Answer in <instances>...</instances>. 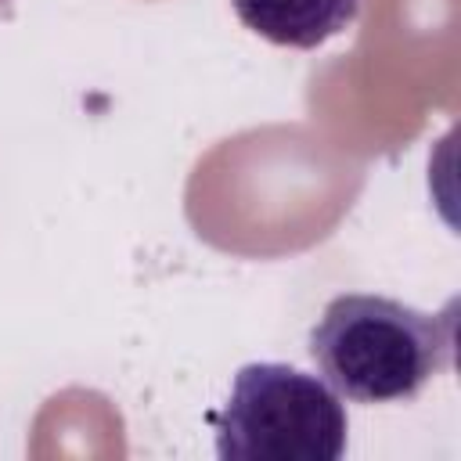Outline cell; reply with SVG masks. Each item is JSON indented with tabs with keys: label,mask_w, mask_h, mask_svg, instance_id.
I'll use <instances>...</instances> for the list:
<instances>
[{
	"label": "cell",
	"mask_w": 461,
	"mask_h": 461,
	"mask_svg": "<svg viewBox=\"0 0 461 461\" xmlns=\"http://www.w3.org/2000/svg\"><path fill=\"white\" fill-rule=\"evenodd\" d=\"M0 4H7V0H0Z\"/></svg>",
	"instance_id": "4"
},
{
	"label": "cell",
	"mask_w": 461,
	"mask_h": 461,
	"mask_svg": "<svg viewBox=\"0 0 461 461\" xmlns=\"http://www.w3.org/2000/svg\"><path fill=\"white\" fill-rule=\"evenodd\" d=\"M212 425L223 461H339L349 439L342 396L321 375L274 360L238 367Z\"/></svg>",
	"instance_id": "2"
},
{
	"label": "cell",
	"mask_w": 461,
	"mask_h": 461,
	"mask_svg": "<svg viewBox=\"0 0 461 461\" xmlns=\"http://www.w3.org/2000/svg\"><path fill=\"white\" fill-rule=\"evenodd\" d=\"M230 4L238 22L256 36L277 47L313 50L331 36L346 32L357 22L364 0H230Z\"/></svg>",
	"instance_id": "3"
},
{
	"label": "cell",
	"mask_w": 461,
	"mask_h": 461,
	"mask_svg": "<svg viewBox=\"0 0 461 461\" xmlns=\"http://www.w3.org/2000/svg\"><path fill=\"white\" fill-rule=\"evenodd\" d=\"M454 306L425 313L389 295H335L313 331L317 375L349 403H407L454 364Z\"/></svg>",
	"instance_id": "1"
}]
</instances>
